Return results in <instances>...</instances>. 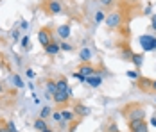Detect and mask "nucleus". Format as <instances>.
Returning a JSON list of instances; mask_svg holds the SVG:
<instances>
[{
	"instance_id": "nucleus-30",
	"label": "nucleus",
	"mask_w": 156,
	"mask_h": 132,
	"mask_svg": "<svg viewBox=\"0 0 156 132\" xmlns=\"http://www.w3.org/2000/svg\"><path fill=\"white\" fill-rule=\"evenodd\" d=\"M108 132H119V127H117V123H111V125H109V129H108Z\"/></svg>"
},
{
	"instance_id": "nucleus-34",
	"label": "nucleus",
	"mask_w": 156,
	"mask_h": 132,
	"mask_svg": "<svg viewBox=\"0 0 156 132\" xmlns=\"http://www.w3.org/2000/svg\"><path fill=\"white\" fill-rule=\"evenodd\" d=\"M20 27H22V29H29V23H27V22H22Z\"/></svg>"
},
{
	"instance_id": "nucleus-38",
	"label": "nucleus",
	"mask_w": 156,
	"mask_h": 132,
	"mask_svg": "<svg viewBox=\"0 0 156 132\" xmlns=\"http://www.w3.org/2000/svg\"><path fill=\"white\" fill-rule=\"evenodd\" d=\"M0 132H9V130H7V127H0Z\"/></svg>"
},
{
	"instance_id": "nucleus-17",
	"label": "nucleus",
	"mask_w": 156,
	"mask_h": 132,
	"mask_svg": "<svg viewBox=\"0 0 156 132\" xmlns=\"http://www.w3.org/2000/svg\"><path fill=\"white\" fill-rule=\"evenodd\" d=\"M56 88H58V91H66V89H68V80H66L65 77L58 79V80H56Z\"/></svg>"
},
{
	"instance_id": "nucleus-31",
	"label": "nucleus",
	"mask_w": 156,
	"mask_h": 132,
	"mask_svg": "<svg viewBox=\"0 0 156 132\" xmlns=\"http://www.w3.org/2000/svg\"><path fill=\"white\" fill-rule=\"evenodd\" d=\"M11 36H13V39H18V38H20V34H18V30H13V32H11Z\"/></svg>"
},
{
	"instance_id": "nucleus-10",
	"label": "nucleus",
	"mask_w": 156,
	"mask_h": 132,
	"mask_svg": "<svg viewBox=\"0 0 156 132\" xmlns=\"http://www.w3.org/2000/svg\"><path fill=\"white\" fill-rule=\"evenodd\" d=\"M70 34H72V29H70V25H66V23H63L58 27V36L61 38V39H66V38H70Z\"/></svg>"
},
{
	"instance_id": "nucleus-6",
	"label": "nucleus",
	"mask_w": 156,
	"mask_h": 132,
	"mask_svg": "<svg viewBox=\"0 0 156 132\" xmlns=\"http://www.w3.org/2000/svg\"><path fill=\"white\" fill-rule=\"evenodd\" d=\"M77 72H79L81 75H84V77H90V75H97V73H99L94 66H92V64H88V63H83V64L79 66Z\"/></svg>"
},
{
	"instance_id": "nucleus-13",
	"label": "nucleus",
	"mask_w": 156,
	"mask_h": 132,
	"mask_svg": "<svg viewBox=\"0 0 156 132\" xmlns=\"http://www.w3.org/2000/svg\"><path fill=\"white\" fill-rule=\"evenodd\" d=\"M79 59H81V63H90V59H92V50H90V48H83V50L79 52Z\"/></svg>"
},
{
	"instance_id": "nucleus-29",
	"label": "nucleus",
	"mask_w": 156,
	"mask_h": 132,
	"mask_svg": "<svg viewBox=\"0 0 156 132\" xmlns=\"http://www.w3.org/2000/svg\"><path fill=\"white\" fill-rule=\"evenodd\" d=\"M153 18H151V29L156 30V15H151Z\"/></svg>"
},
{
	"instance_id": "nucleus-36",
	"label": "nucleus",
	"mask_w": 156,
	"mask_h": 132,
	"mask_svg": "<svg viewBox=\"0 0 156 132\" xmlns=\"http://www.w3.org/2000/svg\"><path fill=\"white\" fill-rule=\"evenodd\" d=\"M151 125H153V127H156V116L151 118Z\"/></svg>"
},
{
	"instance_id": "nucleus-2",
	"label": "nucleus",
	"mask_w": 156,
	"mask_h": 132,
	"mask_svg": "<svg viewBox=\"0 0 156 132\" xmlns=\"http://www.w3.org/2000/svg\"><path fill=\"white\" fill-rule=\"evenodd\" d=\"M38 41H40V45L45 48V46H48V45L52 43V34H50V30L48 29H41L40 32H38Z\"/></svg>"
},
{
	"instance_id": "nucleus-14",
	"label": "nucleus",
	"mask_w": 156,
	"mask_h": 132,
	"mask_svg": "<svg viewBox=\"0 0 156 132\" xmlns=\"http://www.w3.org/2000/svg\"><path fill=\"white\" fill-rule=\"evenodd\" d=\"M74 113L79 114V116H88V114H90V109H88V107H84L83 103H77V105L74 107Z\"/></svg>"
},
{
	"instance_id": "nucleus-9",
	"label": "nucleus",
	"mask_w": 156,
	"mask_h": 132,
	"mask_svg": "<svg viewBox=\"0 0 156 132\" xmlns=\"http://www.w3.org/2000/svg\"><path fill=\"white\" fill-rule=\"evenodd\" d=\"M127 127L131 132H135L142 127H147V123H145V120H131V121H127Z\"/></svg>"
},
{
	"instance_id": "nucleus-43",
	"label": "nucleus",
	"mask_w": 156,
	"mask_h": 132,
	"mask_svg": "<svg viewBox=\"0 0 156 132\" xmlns=\"http://www.w3.org/2000/svg\"><path fill=\"white\" fill-rule=\"evenodd\" d=\"M131 2H136V0H131Z\"/></svg>"
},
{
	"instance_id": "nucleus-37",
	"label": "nucleus",
	"mask_w": 156,
	"mask_h": 132,
	"mask_svg": "<svg viewBox=\"0 0 156 132\" xmlns=\"http://www.w3.org/2000/svg\"><path fill=\"white\" fill-rule=\"evenodd\" d=\"M27 77H31L32 79V77H34V72H32V70H27Z\"/></svg>"
},
{
	"instance_id": "nucleus-28",
	"label": "nucleus",
	"mask_w": 156,
	"mask_h": 132,
	"mask_svg": "<svg viewBox=\"0 0 156 132\" xmlns=\"http://www.w3.org/2000/svg\"><path fill=\"white\" fill-rule=\"evenodd\" d=\"M59 46H61V50H65V52H70L72 50V45H68V43H61Z\"/></svg>"
},
{
	"instance_id": "nucleus-11",
	"label": "nucleus",
	"mask_w": 156,
	"mask_h": 132,
	"mask_svg": "<svg viewBox=\"0 0 156 132\" xmlns=\"http://www.w3.org/2000/svg\"><path fill=\"white\" fill-rule=\"evenodd\" d=\"M86 84H90L92 88H99V86L102 84V79L99 77V73L97 75H90V77H86Z\"/></svg>"
},
{
	"instance_id": "nucleus-40",
	"label": "nucleus",
	"mask_w": 156,
	"mask_h": 132,
	"mask_svg": "<svg viewBox=\"0 0 156 132\" xmlns=\"http://www.w3.org/2000/svg\"><path fill=\"white\" fill-rule=\"evenodd\" d=\"M153 91H156V80H153Z\"/></svg>"
},
{
	"instance_id": "nucleus-42",
	"label": "nucleus",
	"mask_w": 156,
	"mask_h": 132,
	"mask_svg": "<svg viewBox=\"0 0 156 132\" xmlns=\"http://www.w3.org/2000/svg\"><path fill=\"white\" fill-rule=\"evenodd\" d=\"M43 132H54V130H50V129H45V130H43Z\"/></svg>"
},
{
	"instance_id": "nucleus-7",
	"label": "nucleus",
	"mask_w": 156,
	"mask_h": 132,
	"mask_svg": "<svg viewBox=\"0 0 156 132\" xmlns=\"http://www.w3.org/2000/svg\"><path fill=\"white\" fill-rule=\"evenodd\" d=\"M52 98L56 100V103H61V105H65V103L68 102V98H70V95H68L66 91H56V93L52 95Z\"/></svg>"
},
{
	"instance_id": "nucleus-23",
	"label": "nucleus",
	"mask_w": 156,
	"mask_h": 132,
	"mask_svg": "<svg viewBox=\"0 0 156 132\" xmlns=\"http://www.w3.org/2000/svg\"><path fill=\"white\" fill-rule=\"evenodd\" d=\"M50 113H52V111H50V107H48V105H45V107L41 109V113H40V118H47Z\"/></svg>"
},
{
	"instance_id": "nucleus-39",
	"label": "nucleus",
	"mask_w": 156,
	"mask_h": 132,
	"mask_svg": "<svg viewBox=\"0 0 156 132\" xmlns=\"http://www.w3.org/2000/svg\"><path fill=\"white\" fill-rule=\"evenodd\" d=\"M153 50H156V38L153 39Z\"/></svg>"
},
{
	"instance_id": "nucleus-5",
	"label": "nucleus",
	"mask_w": 156,
	"mask_h": 132,
	"mask_svg": "<svg viewBox=\"0 0 156 132\" xmlns=\"http://www.w3.org/2000/svg\"><path fill=\"white\" fill-rule=\"evenodd\" d=\"M153 36H149V34H144L138 38V43L142 45V48H144V52H151L153 50Z\"/></svg>"
},
{
	"instance_id": "nucleus-1",
	"label": "nucleus",
	"mask_w": 156,
	"mask_h": 132,
	"mask_svg": "<svg viewBox=\"0 0 156 132\" xmlns=\"http://www.w3.org/2000/svg\"><path fill=\"white\" fill-rule=\"evenodd\" d=\"M124 116L127 121H131V120H144L145 118V109L142 105H138V103H129V105L124 107Z\"/></svg>"
},
{
	"instance_id": "nucleus-25",
	"label": "nucleus",
	"mask_w": 156,
	"mask_h": 132,
	"mask_svg": "<svg viewBox=\"0 0 156 132\" xmlns=\"http://www.w3.org/2000/svg\"><path fill=\"white\" fill-rule=\"evenodd\" d=\"M5 127H7V130H9V132H18V129H16V125L13 123V121H7V125H5Z\"/></svg>"
},
{
	"instance_id": "nucleus-33",
	"label": "nucleus",
	"mask_w": 156,
	"mask_h": 132,
	"mask_svg": "<svg viewBox=\"0 0 156 132\" xmlns=\"http://www.w3.org/2000/svg\"><path fill=\"white\" fill-rule=\"evenodd\" d=\"M99 2H101V4H102V5H109V4H111V2H113V0H99Z\"/></svg>"
},
{
	"instance_id": "nucleus-4",
	"label": "nucleus",
	"mask_w": 156,
	"mask_h": 132,
	"mask_svg": "<svg viewBox=\"0 0 156 132\" xmlns=\"http://www.w3.org/2000/svg\"><path fill=\"white\" fill-rule=\"evenodd\" d=\"M45 11H47L48 15H59V13L63 11V7H61V4H59L58 0H47Z\"/></svg>"
},
{
	"instance_id": "nucleus-41",
	"label": "nucleus",
	"mask_w": 156,
	"mask_h": 132,
	"mask_svg": "<svg viewBox=\"0 0 156 132\" xmlns=\"http://www.w3.org/2000/svg\"><path fill=\"white\" fill-rule=\"evenodd\" d=\"M2 93H4V86H2V84H0V95H2Z\"/></svg>"
},
{
	"instance_id": "nucleus-35",
	"label": "nucleus",
	"mask_w": 156,
	"mask_h": 132,
	"mask_svg": "<svg viewBox=\"0 0 156 132\" xmlns=\"http://www.w3.org/2000/svg\"><path fill=\"white\" fill-rule=\"evenodd\" d=\"M135 132H149V129L147 127H142V129H138V130H135Z\"/></svg>"
},
{
	"instance_id": "nucleus-22",
	"label": "nucleus",
	"mask_w": 156,
	"mask_h": 132,
	"mask_svg": "<svg viewBox=\"0 0 156 132\" xmlns=\"http://www.w3.org/2000/svg\"><path fill=\"white\" fill-rule=\"evenodd\" d=\"M13 82H15V86L16 88H23V82H22V79H20V77H18V75H13Z\"/></svg>"
},
{
	"instance_id": "nucleus-16",
	"label": "nucleus",
	"mask_w": 156,
	"mask_h": 132,
	"mask_svg": "<svg viewBox=\"0 0 156 132\" xmlns=\"http://www.w3.org/2000/svg\"><path fill=\"white\" fill-rule=\"evenodd\" d=\"M34 129H36V130H40V132H43L45 129H48V127H47V121H45V118H38V120L34 121Z\"/></svg>"
},
{
	"instance_id": "nucleus-27",
	"label": "nucleus",
	"mask_w": 156,
	"mask_h": 132,
	"mask_svg": "<svg viewBox=\"0 0 156 132\" xmlns=\"http://www.w3.org/2000/svg\"><path fill=\"white\" fill-rule=\"evenodd\" d=\"M127 77H129V79H138L140 75H138V72H135V70H129V72H127Z\"/></svg>"
},
{
	"instance_id": "nucleus-21",
	"label": "nucleus",
	"mask_w": 156,
	"mask_h": 132,
	"mask_svg": "<svg viewBox=\"0 0 156 132\" xmlns=\"http://www.w3.org/2000/svg\"><path fill=\"white\" fill-rule=\"evenodd\" d=\"M94 20H95V23H101V22H104V20H106V16H104L102 11H97L95 16H94Z\"/></svg>"
},
{
	"instance_id": "nucleus-18",
	"label": "nucleus",
	"mask_w": 156,
	"mask_h": 132,
	"mask_svg": "<svg viewBox=\"0 0 156 132\" xmlns=\"http://www.w3.org/2000/svg\"><path fill=\"white\" fill-rule=\"evenodd\" d=\"M61 114H63V120H65V121H72V120H74V116H76V113H74V111H70V109H65V111H61Z\"/></svg>"
},
{
	"instance_id": "nucleus-3",
	"label": "nucleus",
	"mask_w": 156,
	"mask_h": 132,
	"mask_svg": "<svg viewBox=\"0 0 156 132\" xmlns=\"http://www.w3.org/2000/svg\"><path fill=\"white\" fill-rule=\"evenodd\" d=\"M120 23H122V16H120V13H111V15L106 16V25H108L109 29H117Z\"/></svg>"
},
{
	"instance_id": "nucleus-32",
	"label": "nucleus",
	"mask_w": 156,
	"mask_h": 132,
	"mask_svg": "<svg viewBox=\"0 0 156 132\" xmlns=\"http://www.w3.org/2000/svg\"><path fill=\"white\" fill-rule=\"evenodd\" d=\"M151 11H153V9H151V5H147V7L144 9V15H151Z\"/></svg>"
},
{
	"instance_id": "nucleus-8",
	"label": "nucleus",
	"mask_w": 156,
	"mask_h": 132,
	"mask_svg": "<svg viewBox=\"0 0 156 132\" xmlns=\"http://www.w3.org/2000/svg\"><path fill=\"white\" fill-rule=\"evenodd\" d=\"M138 88L142 91H153V80L145 77H138Z\"/></svg>"
},
{
	"instance_id": "nucleus-12",
	"label": "nucleus",
	"mask_w": 156,
	"mask_h": 132,
	"mask_svg": "<svg viewBox=\"0 0 156 132\" xmlns=\"http://www.w3.org/2000/svg\"><path fill=\"white\" fill-rule=\"evenodd\" d=\"M59 50H61V46H59L58 43H54V41L48 45V46H45V52H47L48 56H58Z\"/></svg>"
},
{
	"instance_id": "nucleus-26",
	"label": "nucleus",
	"mask_w": 156,
	"mask_h": 132,
	"mask_svg": "<svg viewBox=\"0 0 156 132\" xmlns=\"http://www.w3.org/2000/svg\"><path fill=\"white\" fill-rule=\"evenodd\" d=\"M52 118H54V121H65V120H63V114L61 113H58V111L52 113Z\"/></svg>"
},
{
	"instance_id": "nucleus-20",
	"label": "nucleus",
	"mask_w": 156,
	"mask_h": 132,
	"mask_svg": "<svg viewBox=\"0 0 156 132\" xmlns=\"http://www.w3.org/2000/svg\"><path fill=\"white\" fill-rule=\"evenodd\" d=\"M45 86H47V91L50 93V95H54V93L58 91V88H56V82H54V80H47V84H45Z\"/></svg>"
},
{
	"instance_id": "nucleus-24",
	"label": "nucleus",
	"mask_w": 156,
	"mask_h": 132,
	"mask_svg": "<svg viewBox=\"0 0 156 132\" xmlns=\"http://www.w3.org/2000/svg\"><path fill=\"white\" fill-rule=\"evenodd\" d=\"M31 39H29V38H27V36H25V38H22V46H23V48H27V50H29V48H31Z\"/></svg>"
},
{
	"instance_id": "nucleus-19",
	"label": "nucleus",
	"mask_w": 156,
	"mask_h": 132,
	"mask_svg": "<svg viewBox=\"0 0 156 132\" xmlns=\"http://www.w3.org/2000/svg\"><path fill=\"white\" fill-rule=\"evenodd\" d=\"M133 54H135V52H133V50L127 46V48H124V50H122V54H120V56H122V59H126V61H131Z\"/></svg>"
},
{
	"instance_id": "nucleus-15",
	"label": "nucleus",
	"mask_w": 156,
	"mask_h": 132,
	"mask_svg": "<svg viewBox=\"0 0 156 132\" xmlns=\"http://www.w3.org/2000/svg\"><path fill=\"white\" fill-rule=\"evenodd\" d=\"M131 63H133L136 68H142V66H144V54H133Z\"/></svg>"
}]
</instances>
